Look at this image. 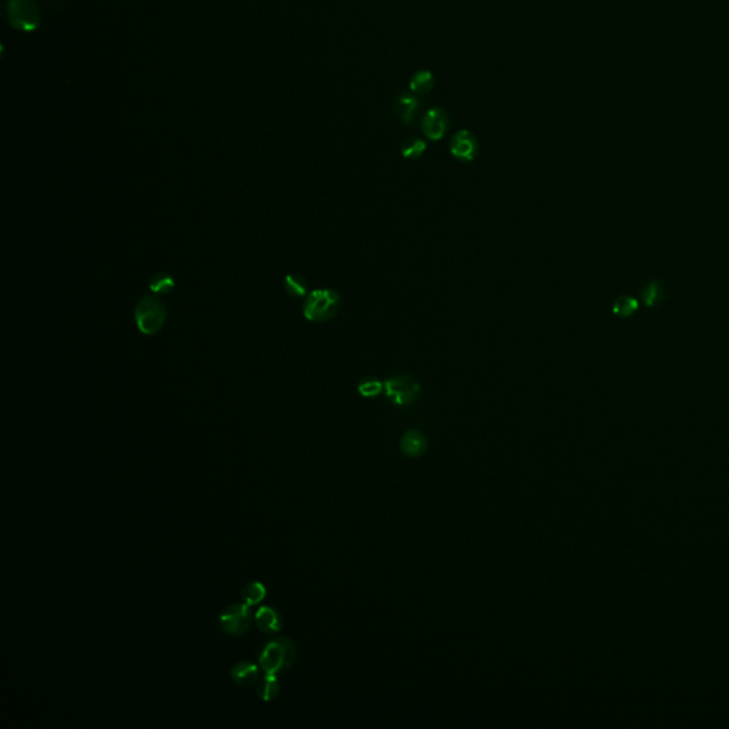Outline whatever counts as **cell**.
I'll return each instance as SVG.
<instances>
[{
  "instance_id": "obj_1",
  "label": "cell",
  "mask_w": 729,
  "mask_h": 729,
  "mask_svg": "<svg viewBox=\"0 0 729 729\" xmlns=\"http://www.w3.org/2000/svg\"><path fill=\"white\" fill-rule=\"evenodd\" d=\"M297 658L295 644L286 637L269 641L260 654V665L268 675H278L281 671L289 668Z\"/></svg>"
},
{
  "instance_id": "obj_2",
  "label": "cell",
  "mask_w": 729,
  "mask_h": 729,
  "mask_svg": "<svg viewBox=\"0 0 729 729\" xmlns=\"http://www.w3.org/2000/svg\"><path fill=\"white\" fill-rule=\"evenodd\" d=\"M134 321L141 333L156 335L167 322V308L159 297L145 295L134 309Z\"/></svg>"
},
{
  "instance_id": "obj_3",
  "label": "cell",
  "mask_w": 729,
  "mask_h": 729,
  "mask_svg": "<svg viewBox=\"0 0 729 729\" xmlns=\"http://www.w3.org/2000/svg\"><path fill=\"white\" fill-rule=\"evenodd\" d=\"M341 307V295L329 288L314 289L304 302V316L315 323L330 321Z\"/></svg>"
},
{
  "instance_id": "obj_4",
  "label": "cell",
  "mask_w": 729,
  "mask_h": 729,
  "mask_svg": "<svg viewBox=\"0 0 729 729\" xmlns=\"http://www.w3.org/2000/svg\"><path fill=\"white\" fill-rule=\"evenodd\" d=\"M384 395L392 403L406 406L416 401L420 394V384L416 379L408 375H396L387 377L383 383Z\"/></svg>"
},
{
  "instance_id": "obj_5",
  "label": "cell",
  "mask_w": 729,
  "mask_h": 729,
  "mask_svg": "<svg viewBox=\"0 0 729 729\" xmlns=\"http://www.w3.org/2000/svg\"><path fill=\"white\" fill-rule=\"evenodd\" d=\"M220 628L228 636H242L253 624L251 607L248 604H234L218 615Z\"/></svg>"
},
{
  "instance_id": "obj_6",
  "label": "cell",
  "mask_w": 729,
  "mask_h": 729,
  "mask_svg": "<svg viewBox=\"0 0 729 729\" xmlns=\"http://www.w3.org/2000/svg\"><path fill=\"white\" fill-rule=\"evenodd\" d=\"M11 23L20 30H34L40 23V13L30 0H12L8 8Z\"/></svg>"
},
{
  "instance_id": "obj_7",
  "label": "cell",
  "mask_w": 729,
  "mask_h": 729,
  "mask_svg": "<svg viewBox=\"0 0 729 729\" xmlns=\"http://www.w3.org/2000/svg\"><path fill=\"white\" fill-rule=\"evenodd\" d=\"M450 154L463 163L473 161L479 154L477 138L469 130H459L450 140Z\"/></svg>"
},
{
  "instance_id": "obj_8",
  "label": "cell",
  "mask_w": 729,
  "mask_h": 729,
  "mask_svg": "<svg viewBox=\"0 0 729 729\" xmlns=\"http://www.w3.org/2000/svg\"><path fill=\"white\" fill-rule=\"evenodd\" d=\"M449 128V116L442 107H433L430 109L423 120H422V130L423 134L432 140V141H439L445 137Z\"/></svg>"
},
{
  "instance_id": "obj_9",
  "label": "cell",
  "mask_w": 729,
  "mask_h": 729,
  "mask_svg": "<svg viewBox=\"0 0 729 729\" xmlns=\"http://www.w3.org/2000/svg\"><path fill=\"white\" fill-rule=\"evenodd\" d=\"M668 298V289L662 279L653 278L640 290V301L650 309L658 308Z\"/></svg>"
},
{
  "instance_id": "obj_10",
  "label": "cell",
  "mask_w": 729,
  "mask_h": 729,
  "mask_svg": "<svg viewBox=\"0 0 729 729\" xmlns=\"http://www.w3.org/2000/svg\"><path fill=\"white\" fill-rule=\"evenodd\" d=\"M401 450L408 457H420L427 450L426 436L419 430H409L401 437Z\"/></svg>"
},
{
  "instance_id": "obj_11",
  "label": "cell",
  "mask_w": 729,
  "mask_h": 729,
  "mask_svg": "<svg viewBox=\"0 0 729 729\" xmlns=\"http://www.w3.org/2000/svg\"><path fill=\"white\" fill-rule=\"evenodd\" d=\"M231 678H232V681L239 687H251L258 681L260 668L255 664L248 662V661L236 662L231 668Z\"/></svg>"
},
{
  "instance_id": "obj_12",
  "label": "cell",
  "mask_w": 729,
  "mask_h": 729,
  "mask_svg": "<svg viewBox=\"0 0 729 729\" xmlns=\"http://www.w3.org/2000/svg\"><path fill=\"white\" fill-rule=\"evenodd\" d=\"M255 624L262 633L275 634L279 633L282 628V618L275 608L262 606L255 614Z\"/></svg>"
},
{
  "instance_id": "obj_13",
  "label": "cell",
  "mask_w": 729,
  "mask_h": 729,
  "mask_svg": "<svg viewBox=\"0 0 729 729\" xmlns=\"http://www.w3.org/2000/svg\"><path fill=\"white\" fill-rule=\"evenodd\" d=\"M419 105H420V102L415 95L401 94L398 97L395 102V107H396V113L403 124L410 126L415 121L416 113L419 110Z\"/></svg>"
},
{
  "instance_id": "obj_14",
  "label": "cell",
  "mask_w": 729,
  "mask_h": 729,
  "mask_svg": "<svg viewBox=\"0 0 729 729\" xmlns=\"http://www.w3.org/2000/svg\"><path fill=\"white\" fill-rule=\"evenodd\" d=\"M638 309H640V300L633 295H628V294H622L618 298H615V301L613 302V307H611L613 315L620 319L633 318L638 312Z\"/></svg>"
},
{
  "instance_id": "obj_15",
  "label": "cell",
  "mask_w": 729,
  "mask_h": 729,
  "mask_svg": "<svg viewBox=\"0 0 729 729\" xmlns=\"http://www.w3.org/2000/svg\"><path fill=\"white\" fill-rule=\"evenodd\" d=\"M279 683H278V678L276 675H268L265 674V676L261 679L258 687H257V695L260 700L265 701V702H269V701H274L278 694H279Z\"/></svg>"
},
{
  "instance_id": "obj_16",
  "label": "cell",
  "mask_w": 729,
  "mask_h": 729,
  "mask_svg": "<svg viewBox=\"0 0 729 729\" xmlns=\"http://www.w3.org/2000/svg\"><path fill=\"white\" fill-rule=\"evenodd\" d=\"M283 288L286 294L295 298H302L308 294V282L300 274H289L283 279Z\"/></svg>"
},
{
  "instance_id": "obj_17",
  "label": "cell",
  "mask_w": 729,
  "mask_h": 729,
  "mask_svg": "<svg viewBox=\"0 0 729 729\" xmlns=\"http://www.w3.org/2000/svg\"><path fill=\"white\" fill-rule=\"evenodd\" d=\"M174 286H175V279L173 275H170L167 272L156 274L149 283V289L156 295H167L174 289Z\"/></svg>"
},
{
  "instance_id": "obj_18",
  "label": "cell",
  "mask_w": 729,
  "mask_h": 729,
  "mask_svg": "<svg viewBox=\"0 0 729 729\" xmlns=\"http://www.w3.org/2000/svg\"><path fill=\"white\" fill-rule=\"evenodd\" d=\"M267 597V587L260 581H253L242 590V600L250 607L260 604Z\"/></svg>"
},
{
  "instance_id": "obj_19",
  "label": "cell",
  "mask_w": 729,
  "mask_h": 729,
  "mask_svg": "<svg viewBox=\"0 0 729 729\" xmlns=\"http://www.w3.org/2000/svg\"><path fill=\"white\" fill-rule=\"evenodd\" d=\"M409 86L415 94H427L434 86L433 74L427 70H420L412 76Z\"/></svg>"
},
{
  "instance_id": "obj_20",
  "label": "cell",
  "mask_w": 729,
  "mask_h": 729,
  "mask_svg": "<svg viewBox=\"0 0 729 729\" xmlns=\"http://www.w3.org/2000/svg\"><path fill=\"white\" fill-rule=\"evenodd\" d=\"M424 152H426V142L422 138H417V137L408 138L406 141H403L402 147H401L402 157L403 159H409V160L422 157V154Z\"/></svg>"
},
{
  "instance_id": "obj_21",
  "label": "cell",
  "mask_w": 729,
  "mask_h": 729,
  "mask_svg": "<svg viewBox=\"0 0 729 729\" xmlns=\"http://www.w3.org/2000/svg\"><path fill=\"white\" fill-rule=\"evenodd\" d=\"M384 389L383 383L376 377H366L358 384V392L363 398H376Z\"/></svg>"
}]
</instances>
